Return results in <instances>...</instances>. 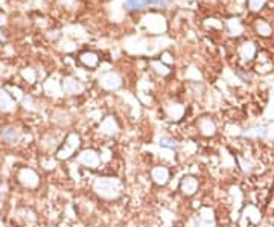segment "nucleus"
<instances>
[{
	"instance_id": "nucleus-1",
	"label": "nucleus",
	"mask_w": 274,
	"mask_h": 227,
	"mask_svg": "<svg viewBox=\"0 0 274 227\" xmlns=\"http://www.w3.org/2000/svg\"><path fill=\"white\" fill-rule=\"evenodd\" d=\"M95 191L98 195L104 197V198H116L121 194V181L111 177H104V178H98L95 181Z\"/></svg>"
},
{
	"instance_id": "nucleus-2",
	"label": "nucleus",
	"mask_w": 274,
	"mask_h": 227,
	"mask_svg": "<svg viewBox=\"0 0 274 227\" xmlns=\"http://www.w3.org/2000/svg\"><path fill=\"white\" fill-rule=\"evenodd\" d=\"M257 54H259V48L253 40H244L236 48V55L239 57V60L244 64L253 63L256 60Z\"/></svg>"
},
{
	"instance_id": "nucleus-3",
	"label": "nucleus",
	"mask_w": 274,
	"mask_h": 227,
	"mask_svg": "<svg viewBox=\"0 0 274 227\" xmlns=\"http://www.w3.org/2000/svg\"><path fill=\"white\" fill-rule=\"evenodd\" d=\"M78 146H80V136L78 134H69V137L66 139L63 146L57 151V157L60 160H67L75 154Z\"/></svg>"
},
{
	"instance_id": "nucleus-4",
	"label": "nucleus",
	"mask_w": 274,
	"mask_h": 227,
	"mask_svg": "<svg viewBox=\"0 0 274 227\" xmlns=\"http://www.w3.org/2000/svg\"><path fill=\"white\" fill-rule=\"evenodd\" d=\"M17 178L26 189H37L40 184V175L32 168H22L17 174Z\"/></svg>"
},
{
	"instance_id": "nucleus-5",
	"label": "nucleus",
	"mask_w": 274,
	"mask_h": 227,
	"mask_svg": "<svg viewBox=\"0 0 274 227\" xmlns=\"http://www.w3.org/2000/svg\"><path fill=\"white\" fill-rule=\"evenodd\" d=\"M251 28L254 31V34L260 39H271L274 35V26L268 19L263 17H257L253 20Z\"/></svg>"
},
{
	"instance_id": "nucleus-6",
	"label": "nucleus",
	"mask_w": 274,
	"mask_h": 227,
	"mask_svg": "<svg viewBox=\"0 0 274 227\" xmlns=\"http://www.w3.org/2000/svg\"><path fill=\"white\" fill-rule=\"evenodd\" d=\"M254 61H256V64H254V70H256L257 73H260V75H266V73H269V72L274 69L272 61H271V58H269L266 54L259 52Z\"/></svg>"
},
{
	"instance_id": "nucleus-7",
	"label": "nucleus",
	"mask_w": 274,
	"mask_h": 227,
	"mask_svg": "<svg viewBox=\"0 0 274 227\" xmlns=\"http://www.w3.org/2000/svg\"><path fill=\"white\" fill-rule=\"evenodd\" d=\"M20 139V130L16 127H4L0 130V142L2 143H16Z\"/></svg>"
},
{
	"instance_id": "nucleus-8",
	"label": "nucleus",
	"mask_w": 274,
	"mask_h": 227,
	"mask_svg": "<svg viewBox=\"0 0 274 227\" xmlns=\"http://www.w3.org/2000/svg\"><path fill=\"white\" fill-rule=\"evenodd\" d=\"M241 134L244 137H247V139H254V140L256 139H263L268 134V128L265 125H251V127L242 130Z\"/></svg>"
},
{
	"instance_id": "nucleus-9",
	"label": "nucleus",
	"mask_w": 274,
	"mask_h": 227,
	"mask_svg": "<svg viewBox=\"0 0 274 227\" xmlns=\"http://www.w3.org/2000/svg\"><path fill=\"white\" fill-rule=\"evenodd\" d=\"M242 219H247V222L251 224H257L262 219V213L259 207H256L254 204H247L242 210Z\"/></svg>"
},
{
	"instance_id": "nucleus-10",
	"label": "nucleus",
	"mask_w": 274,
	"mask_h": 227,
	"mask_svg": "<svg viewBox=\"0 0 274 227\" xmlns=\"http://www.w3.org/2000/svg\"><path fill=\"white\" fill-rule=\"evenodd\" d=\"M80 162H81L83 165L89 166V168H96V166L99 165L101 159H99V156H98L96 151H93V149H86V151L81 153Z\"/></svg>"
},
{
	"instance_id": "nucleus-11",
	"label": "nucleus",
	"mask_w": 274,
	"mask_h": 227,
	"mask_svg": "<svg viewBox=\"0 0 274 227\" xmlns=\"http://www.w3.org/2000/svg\"><path fill=\"white\" fill-rule=\"evenodd\" d=\"M61 87H63L64 93H67V95H78V93H81V92L84 90L83 84L78 83V81L73 80V78H64Z\"/></svg>"
},
{
	"instance_id": "nucleus-12",
	"label": "nucleus",
	"mask_w": 274,
	"mask_h": 227,
	"mask_svg": "<svg viewBox=\"0 0 274 227\" xmlns=\"http://www.w3.org/2000/svg\"><path fill=\"white\" fill-rule=\"evenodd\" d=\"M198 128H200V133H201L203 136H207V137H210V136H213V134L216 133V125H215L213 119H210V118H207V116H204V118L200 119Z\"/></svg>"
},
{
	"instance_id": "nucleus-13",
	"label": "nucleus",
	"mask_w": 274,
	"mask_h": 227,
	"mask_svg": "<svg viewBox=\"0 0 274 227\" xmlns=\"http://www.w3.org/2000/svg\"><path fill=\"white\" fill-rule=\"evenodd\" d=\"M99 83H101V86H102L104 89H107V90H114V89L121 87V84H122L121 78H119L116 73H107V75H104V77L99 80Z\"/></svg>"
},
{
	"instance_id": "nucleus-14",
	"label": "nucleus",
	"mask_w": 274,
	"mask_h": 227,
	"mask_svg": "<svg viewBox=\"0 0 274 227\" xmlns=\"http://www.w3.org/2000/svg\"><path fill=\"white\" fill-rule=\"evenodd\" d=\"M14 108H16V101H14V98H13L8 92H5V90L0 92V110L8 113V111H13Z\"/></svg>"
},
{
	"instance_id": "nucleus-15",
	"label": "nucleus",
	"mask_w": 274,
	"mask_h": 227,
	"mask_svg": "<svg viewBox=\"0 0 274 227\" xmlns=\"http://www.w3.org/2000/svg\"><path fill=\"white\" fill-rule=\"evenodd\" d=\"M198 189V180L195 177H184L181 181V191L184 195H193Z\"/></svg>"
},
{
	"instance_id": "nucleus-16",
	"label": "nucleus",
	"mask_w": 274,
	"mask_h": 227,
	"mask_svg": "<svg viewBox=\"0 0 274 227\" xmlns=\"http://www.w3.org/2000/svg\"><path fill=\"white\" fill-rule=\"evenodd\" d=\"M227 31L233 37H241L244 34V23L239 19H228L227 20Z\"/></svg>"
},
{
	"instance_id": "nucleus-17",
	"label": "nucleus",
	"mask_w": 274,
	"mask_h": 227,
	"mask_svg": "<svg viewBox=\"0 0 274 227\" xmlns=\"http://www.w3.org/2000/svg\"><path fill=\"white\" fill-rule=\"evenodd\" d=\"M152 180L157 183V184H165L168 180H169V171L165 168V166H157L152 169Z\"/></svg>"
},
{
	"instance_id": "nucleus-18",
	"label": "nucleus",
	"mask_w": 274,
	"mask_h": 227,
	"mask_svg": "<svg viewBox=\"0 0 274 227\" xmlns=\"http://www.w3.org/2000/svg\"><path fill=\"white\" fill-rule=\"evenodd\" d=\"M148 5H151V0H127L125 10L127 11H139V10H143Z\"/></svg>"
},
{
	"instance_id": "nucleus-19",
	"label": "nucleus",
	"mask_w": 274,
	"mask_h": 227,
	"mask_svg": "<svg viewBox=\"0 0 274 227\" xmlns=\"http://www.w3.org/2000/svg\"><path fill=\"white\" fill-rule=\"evenodd\" d=\"M101 131L105 134H114L118 131V124L113 121V118H107L101 125Z\"/></svg>"
},
{
	"instance_id": "nucleus-20",
	"label": "nucleus",
	"mask_w": 274,
	"mask_h": 227,
	"mask_svg": "<svg viewBox=\"0 0 274 227\" xmlns=\"http://www.w3.org/2000/svg\"><path fill=\"white\" fill-rule=\"evenodd\" d=\"M268 4V0H247V7L251 13H260Z\"/></svg>"
},
{
	"instance_id": "nucleus-21",
	"label": "nucleus",
	"mask_w": 274,
	"mask_h": 227,
	"mask_svg": "<svg viewBox=\"0 0 274 227\" xmlns=\"http://www.w3.org/2000/svg\"><path fill=\"white\" fill-rule=\"evenodd\" d=\"M183 107L181 105H178V104H174V105H169L168 107V115H169V118L171 119H175V121H178L181 116H183Z\"/></svg>"
},
{
	"instance_id": "nucleus-22",
	"label": "nucleus",
	"mask_w": 274,
	"mask_h": 227,
	"mask_svg": "<svg viewBox=\"0 0 274 227\" xmlns=\"http://www.w3.org/2000/svg\"><path fill=\"white\" fill-rule=\"evenodd\" d=\"M81 61L84 63V66H87V67H95L96 64H98V57L95 55V54H83L81 55Z\"/></svg>"
},
{
	"instance_id": "nucleus-23",
	"label": "nucleus",
	"mask_w": 274,
	"mask_h": 227,
	"mask_svg": "<svg viewBox=\"0 0 274 227\" xmlns=\"http://www.w3.org/2000/svg\"><path fill=\"white\" fill-rule=\"evenodd\" d=\"M200 219L201 221H215V215L213 210L210 207H204L200 210Z\"/></svg>"
},
{
	"instance_id": "nucleus-24",
	"label": "nucleus",
	"mask_w": 274,
	"mask_h": 227,
	"mask_svg": "<svg viewBox=\"0 0 274 227\" xmlns=\"http://www.w3.org/2000/svg\"><path fill=\"white\" fill-rule=\"evenodd\" d=\"M238 162H239V166L244 172H251L253 171V163L250 160H245L242 156H238Z\"/></svg>"
},
{
	"instance_id": "nucleus-25",
	"label": "nucleus",
	"mask_w": 274,
	"mask_h": 227,
	"mask_svg": "<svg viewBox=\"0 0 274 227\" xmlns=\"http://www.w3.org/2000/svg\"><path fill=\"white\" fill-rule=\"evenodd\" d=\"M152 67H154V69H155V72H159L160 75H168V73H169V69H168L166 66H163L162 63L154 61V63H152Z\"/></svg>"
},
{
	"instance_id": "nucleus-26",
	"label": "nucleus",
	"mask_w": 274,
	"mask_h": 227,
	"mask_svg": "<svg viewBox=\"0 0 274 227\" xmlns=\"http://www.w3.org/2000/svg\"><path fill=\"white\" fill-rule=\"evenodd\" d=\"M236 73H238V77H239L244 83H251V81H253V77H251V73H250V72H245V70L239 69Z\"/></svg>"
},
{
	"instance_id": "nucleus-27",
	"label": "nucleus",
	"mask_w": 274,
	"mask_h": 227,
	"mask_svg": "<svg viewBox=\"0 0 274 227\" xmlns=\"http://www.w3.org/2000/svg\"><path fill=\"white\" fill-rule=\"evenodd\" d=\"M151 5H155L159 8H166L169 5V0H151Z\"/></svg>"
},
{
	"instance_id": "nucleus-28",
	"label": "nucleus",
	"mask_w": 274,
	"mask_h": 227,
	"mask_svg": "<svg viewBox=\"0 0 274 227\" xmlns=\"http://www.w3.org/2000/svg\"><path fill=\"white\" fill-rule=\"evenodd\" d=\"M162 145L163 146H168V148H175L177 146V142L175 140H172V139H162Z\"/></svg>"
},
{
	"instance_id": "nucleus-29",
	"label": "nucleus",
	"mask_w": 274,
	"mask_h": 227,
	"mask_svg": "<svg viewBox=\"0 0 274 227\" xmlns=\"http://www.w3.org/2000/svg\"><path fill=\"white\" fill-rule=\"evenodd\" d=\"M198 227H215V221H201L200 219Z\"/></svg>"
},
{
	"instance_id": "nucleus-30",
	"label": "nucleus",
	"mask_w": 274,
	"mask_h": 227,
	"mask_svg": "<svg viewBox=\"0 0 274 227\" xmlns=\"http://www.w3.org/2000/svg\"><path fill=\"white\" fill-rule=\"evenodd\" d=\"M206 2H207V4H210V5H215V4L218 2V0H206Z\"/></svg>"
},
{
	"instance_id": "nucleus-31",
	"label": "nucleus",
	"mask_w": 274,
	"mask_h": 227,
	"mask_svg": "<svg viewBox=\"0 0 274 227\" xmlns=\"http://www.w3.org/2000/svg\"><path fill=\"white\" fill-rule=\"evenodd\" d=\"M4 40H5V37H4L2 31H0V43H4Z\"/></svg>"
}]
</instances>
